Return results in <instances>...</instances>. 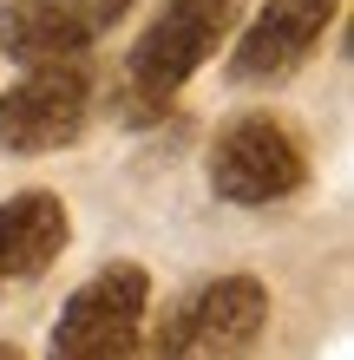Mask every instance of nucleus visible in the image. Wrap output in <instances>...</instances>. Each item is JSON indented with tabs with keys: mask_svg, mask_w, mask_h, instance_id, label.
<instances>
[{
	"mask_svg": "<svg viewBox=\"0 0 354 360\" xmlns=\"http://www.w3.org/2000/svg\"><path fill=\"white\" fill-rule=\"evenodd\" d=\"M308 184V144L276 112H243L210 144V190L236 210H269Z\"/></svg>",
	"mask_w": 354,
	"mask_h": 360,
	"instance_id": "obj_3",
	"label": "nucleus"
},
{
	"mask_svg": "<svg viewBox=\"0 0 354 360\" xmlns=\"http://www.w3.org/2000/svg\"><path fill=\"white\" fill-rule=\"evenodd\" d=\"M263 328H269V282L263 275H217L197 295H184L144 347L151 354H243L263 341Z\"/></svg>",
	"mask_w": 354,
	"mask_h": 360,
	"instance_id": "obj_5",
	"label": "nucleus"
},
{
	"mask_svg": "<svg viewBox=\"0 0 354 360\" xmlns=\"http://www.w3.org/2000/svg\"><path fill=\"white\" fill-rule=\"evenodd\" d=\"M144 314H151V269L144 262H106L92 282H79L46 334L66 360H112L144 347Z\"/></svg>",
	"mask_w": 354,
	"mask_h": 360,
	"instance_id": "obj_4",
	"label": "nucleus"
},
{
	"mask_svg": "<svg viewBox=\"0 0 354 360\" xmlns=\"http://www.w3.org/2000/svg\"><path fill=\"white\" fill-rule=\"evenodd\" d=\"M72 243V210L59 190H13L0 203V302L39 282Z\"/></svg>",
	"mask_w": 354,
	"mask_h": 360,
	"instance_id": "obj_8",
	"label": "nucleus"
},
{
	"mask_svg": "<svg viewBox=\"0 0 354 360\" xmlns=\"http://www.w3.org/2000/svg\"><path fill=\"white\" fill-rule=\"evenodd\" d=\"M125 13H132V0H7L0 7V46L20 66L72 59V53H92Z\"/></svg>",
	"mask_w": 354,
	"mask_h": 360,
	"instance_id": "obj_6",
	"label": "nucleus"
},
{
	"mask_svg": "<svg viewBox=\"0 0 354 360\" xmlns=\"http://www.w3.org/2000/svg\"><path fill=\"white\" fill-rule=\"evenodd\" d=\"M236 27V0H164L158 20L138 33V46L125 53V79L112 86V118L125 124H158L171 112V98L203 72V59Z\"/></svg>",
	"mask_w": 354,
	"mask_h": 360,
	"instance_id": "obj_1",
	"label": "nucleus"
},
{
	"mask_svg": "<svg viewBox=\"0 0 354 360\" xmlns=\"http://www.w3.org/2000/svg\"><path fill=\"white\" fill-rule=\"evenodd\" d=\"M335 13L341 0H269L230 53V86H282L289 72H302V59L322 46Z\"/></svg>",
	"mask_w": 354,
	"mask_h": 360,
	"instance_id": "obj_7",
	"label": "nucleus"
},
{
	"mask_svg": "<svg viewBox=\"0 0 354 360\" xmlns=\"http://www.w3.org/2000/svg\"><path fill=\"white\" fill-rule=\"evenodd\" d=\"M99 98V72L86 53L72 59H33L27 72L0 92V151L13 158H46L86 138Z\"/></svg>",
	"mask_w": 354,
	"mask_h": 360,
	"instance_id": "obj_2",
	"label": "nucleus"
}]
</instances>
